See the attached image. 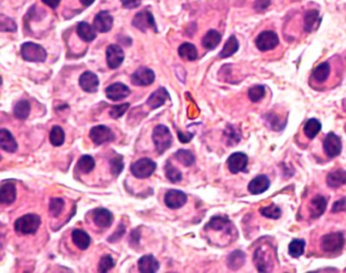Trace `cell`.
<instances>
[{
	"mask_svg": "<svg viewBox=\"0 0 346 273\" xmlns=\"http://www.w3.org/2000/svg\"><path fill=\"white\" fill-rule=\"evenodd\" d=\"M170 98V96L168 92L164 88H160L150 96L146 104L148 107H150V109L154 110L162 107Z\"/></svg>",
	"mask_w": 346,
	"mask_h": 273,
	"instance_id": "19",
	"label": "cell"
},
{
	"mask_svg": "<svg viewBox=\"0 0 346 273\" xmlns=\"http://www.w3.org/2000/svg\"><path fill=\"white\" fill-rule=\"evenodd\" d=\"M270 6V0H256L254 8L257 12H263Z\"/></svg>",
	"mask_w": 346,
	"mask_h": 273,
	"instance_id": "52",
	"label": "cell"
},
{
	"mask_svg": "<svg viewBox=\"0 0 346 273\" xmlns=\"http://www.w3.org/2000/svg\"><path fill=\"white\" fill-rule=\"evenodd\" d=\"M327 208V199L322 195H316L308 204L310 218H320Z\"/></svg>",
	"mask_w": 346,
	"mask_h": 273,
	"instance_id": "15",
	"label": "cell"
},
{
	"mask_svg": "<svg viewBox=\"0 0 346 273\" xmlns=\"http://www.w3.org/2000/svg\"><path fill=\"white\" fill-rule=\"evenodd\" d=\"M179 56L185 61H194L197 59L198 53L195 45L191 43H184L179 47Z\"/></svg>",
	"mask_w": 346,
	"mask_h": 273,
	"instance_id": "31",
	"label": "cell"
},
{
	"mask_svg": "<svg viewBox=\"0 0 346 273\" xmlns=\"http://www.w3.org/2000/svg\"><path fill=\"white\" fill-rule=\"evenodd\" d=\"M230 130L228 129L226 131V144L228 146H234V144H236L238 142H240V135L238 134V131L234 130V127L232 126H228Z\"/></svg>",
	"mask_w": 346,
	"mask_h": 273,
	"instance_id": "48",
	"label": "cell"
},
{
	"mask_svg": "<svg viewBox=\"0 0 346 273\" xmlns=\"http://www.w3.org/2000/svg\"><path fill=\"white\" fill-rule=\"evenodd\" d=\"M164 170H166V177L172 182V183H178L182 180L183 176L181 170L179 168H177L174 164L172 162H168L166 166H164Z\"/></svg>",
	"mask_w": 346,
	"mask_h": 273,
	"instance_id": "39",
	"label": "cell"
},
{
	"mask_svg": "<svg viewBox=\"0 0 346 273\" xmlns=\"http://www.w3.org/2000/svg\"><path fill=\"white\" fill-rule=\"evenodd\" d=\"M222 41V35L216 30H210L205 34V36L202 39V46L207 50H212L218 47L220 42Z\"/></svg>",
	"mask_w": 346,
	"mask_h": 273,
	"instance_id": "28",
	"label": "cell"
},
{
	"mask_svg": "<svg viewBox=\"0 0 346 273\" xmlns=\"http://www.w3.org/2000/svg\"><path fill=\"white\" fill-rule=\"evenodd\" d=\"M260 214L267 218L278 220L282 216V210L278 206H275V204H271L269 206L260 208Z\"/></svg>",
	"mask_w": 346,
	"mask_h": 273,
	"instance_id": "42",
	"label": "cell"
},
{
	"mask_svg": "<svg viewBox=\"0 0 346 273\" xmlns=\"http://www.w3.org/2000/svg\"><path fill=\"white\" fill-rule=\"evenodd\" d=\"M344 242L345 238L341 232H330L322 238L321 248L326 253H337L343 248Z\"/></svg>",
	"mask_w": 346,
	"mask_h": 273,
	"instance_id": "5",
	"label": "cell"
},
{
	"mask_svg": "<svg viewBox=\"0 0 346 273\" xmlns=\"http://www.w3.org/2000/svg\"><path fill=\"white\" fill-rule=\"evenodd\" d=\"M175 158L185 166H191L195 162V156L187 150H179L175 152Z\"/></svg>",
	"mask_w": 346,
	"mask_h": 273,
	"instance_id": "40",
	"label": "cell"
},
{
	"mask_svg": "<svg viewBox=\"0 0 346 273\" xmlns=\"http://www.w3.org/2000/svg\"><path fill=\"white\" fill-rule=\"evenodd\" d=\"M177 133H178V138H179V140H180V142L182 144L190 142L191 140L194 138V133H187V134H185V133H183L180 130H178Z\"/></svg>",
	"mask_w": 346,
	"mask_h": 273,
	"instance_id": "53",
	"label": "cell"
},
{
	"mask_svg": "<svg viewBox=\"0 0 346 273\" xmlns=\"http://www.w3.org/2000/svg\"><path fill=\"white\" fill-rule=\"evenodd\" d=\"M270 187V180L265 175H259L255 177L248 186V190L253 195H259L264 193Z\"/></svg>",
	"mask_w": 346,
	"mask_h": 273,
	"instance_id": "23",
	"label": "cell"
},
{
	"mask_svg": "<svg viewBox=\"0 0 346 273\" xmlns=\"http://www.w3.org/2000/svg\"><path fill=\"white\" fill-rule=\"evenodd\" d=\"M248 96H249V98L252 102H254V103H257V102L262 100L264 98V96H265V88H264V86L257 84V86H252L249 90V92H248Z\"/></svg>",
	"mask_w": 346,
	"mask_h": 273,
	"instance_id": "45",
	"label": "cell"
},
{
	"mask_svg": "<svg viewBox=\"0 0 346 273\" xmlns=\"http://www.w3.org/2000/svg\"><path fill=\"white\" fill-rule=\"evenodd\" d=\"M49 140L50 142L53 146H63L64 142H65V133L64 130L60 127V126H53L51 131H50V135H49Z\"/></svg>",
	"mask_w": 346,
	"mask_h": 273,
	"instance_id": "35",
	"label": "cell"
},
{
	"mask_svg": "<svg viewBox=\"0 0 346 273\" xmlns=\"http://www.w3.org/2000/svg\"><path fill=\"white\" fill-rule=\"evenodd\" d=\"M122 6L126 8H136L142 4V0H121Z\"/></svg>",
	"mask_w": 346,
	"mask_h": 273,
	"instance_id": "51",
	"label": "cell"
},
{
	"mask_svg": "<svg viewBox=\"0 0 346 273\" xmlns=\"http://www.w3.org/2000/svg\"><path fill=\"white\" fill-rule=\"evenodd\" d=\"M110 166H111V172L114 177H118L124 168V162H123V156L120 154L115 156L113 158L110 160Z\"/></svg>",
	"mask_w": 346,
	"mask_h": 273,
	"instance_id": "43",
	"label": "cell"
},
{
	"mask_svg": "<svg viewBox=\"0 0 346 273\" xmlns=\"http://www.w3.org/2000/svg\"><path fill=\"white\" fill-rule=\"evenodd\" d=\"M90 138L96 146H102L115 140V134L105 125H98L90 129Z\"/></svg>",
	"mask_w": 346,
	"mask_h": 273,
	"instance_id": "6",
	"label": "cell"
},
{
	"mask_svg": "<svg viewBox=\"0 0 346 273\" xmlns=\"http://www.w3.org/2000/svg\"><path fill=\"white\" fill-rule=\"evenodd\" d=\"M187 195L180 190L170 189L164 195V204L170 210H179L187 202Z\"/></svg>",
	"mask_w": 346,
	"mask_h": 273,
	"instance_id": "10",
	"label": "cell"
},
{
	"mask_svg": "<svg viewBox=\"0 0 346 273\" xmlns=\"http://www.w3.org/2000/svg\"><path fill=\"white\" fill-rule=\"evenodd\" d=\"M132 24H133L136 28L140 30H142V32H146V30H148V28H152V30H154V32H158V28H156V24L154 16H152V12H150V10H142L140 12L136 14L135 16H134V18H133Z\"/></svg>",
	"mask_w": 346,
	"mask_h": 273,
	"instance_id": "9",
	"label": "cell"
},
{
	"mask_svg": "<svg viewBox=\"0 0 346 273\" xmlns=\"http://www.w3.org/2000/svg\"><path fill=\"white\" fill-rule=\"evenodd\" d=\"M115 262L111 255H104L98 263V271L100 272H108L112 268H114Z\"/></svg>",
	"mask_w": 346,
	"mask_h": 273,
	"instance_id": "46",
	"label": "cell"
},
{
	"mask_svg": "<svg viewBox=\"0 0 346 273\" xmlns=\"http://www.w3.org/2000/svg\"><path fill=\"white\" fill-rule=\"evenodd\" d=\"M206 228H210L216 232L222 230V232H224L226 234H230L232 230V224L228 218L216 216H214L210 220L208 224L206 226Z\"/></svg>",
	"mask_w": 346,
	"mask_h": 273,
	"instance_id": "20",
	"label": "cell"
},
{
	"mask_svg": "<svg viewBox=\"0 0 346 273\" xmlns=\"http://www.w3.org/2000/svg\"><path fill=\"white\" fill-rule=\"evenodd\" d=\"M321 128H322V125L320 121L315 118H312L306 122L304 126V132L308 140H313L321 131Z\"/></svg>",
	"mask_w": 346,
	"mask_h": 273,
	"instance_id": "30",
	"label": "cell"
},
{
	"mask_svg": "<svg viewBox=\"0 0 346 273\" xmlns=\"http://www.w3.org/2000/svg\"><path fill=\"white\" fill-rule=\"evenodd\" d=\"M0 146L6 152H16L18 148V142L10 131L8 129L0 130Z\"/></svg>",
	"mask_w": 346,
	"mask_h": 273,
	"instance_id": "22",
	"label": "cell"
},
{
	"mask_svg": "<svg viewBox=\"0 0 346 273\" xmlns=\"http://www.w3.org/2000/svg\"><path fill=\"white\" fill-rule=\"evenodd\" d=\"M323 148H324L325 154L330 158H336L340 154L341 150H342V144H341L340 138L335 133L330 132L329 134L326 135V138H325L324 142H323Z\"/></svg>",
	"mask_w": 346,
	"mask_h": 273,
	"instance_id": "11",
	"label": "cell"
},
{
	"mask_svg": "<svg viewBox=\"0 0 346 273\" xmlns=\"http://www.w3.org/2000/svg\"><path fill=\"white\" fill-rule=\"evenodd\" d=\"M96 28L94 26H90V24L86 22H82L78 24V37L84 41V42H92L96 39Z\"/></svg>",
	"mask_w": 346,
	"mask_h": 273,
	"instance_id": "27",
	"label": "cell"
},
{
	"mask_svg": "<svg viewBox=\"0 0 346 273\" xmlns=\"http://www.w3.org/2000/svg\"><path fill=\"white\" fill-rule=\"evenodd\" d=\"M98 78L94 72H86L80 78V86L86 92H96L98 88Z\"/></svg>",
	"mask_w": 346,
	"mask_h": 273,
	"instance_id": "17",
	"label": "cell"
},
{
	"mask_svg": "<svg viewBox=\"0 0 346 273\" xmlns=\"http://www.w3.org/2000/svg\"><path fill=\"white\" fill-rule=\"evenodd\" d=\"M130 94L129 88L122 84V82H116L111 86H109L106 88V96L108 98L114 102H118L120 100H123L127 98Z\"/></svg>",
	"mask_w": 346,
	"mask_h": 273,
	"instance_id": "16",
	"label": "cell"
},
{
	"mask_svg": "<svg viewBox=\"0 0 346 273\" xmlns=\"http://www.w3.org/2000/svg\"><path fill=\"white\" fill-rule=\"evenodd\" d=\"M156 80V74L152 70L146 67L142 66L132 74L131 82L132 84L136 86H150Z\"/></svg>",
	"mask_w": 346,
	"mask_h": 273,
	"instance_id": "8",
	"label": "cell"
},
{
	"mask_svg": "<svg viewBox=\"0 0 346 273\" xmlns=\"http://www.w3.org/2000/svg\"><path fill=\"white\" fill-rule=\"evenodd\" d=\"M306 242L302 238H294L288 245V253L294 258H298L304 253Z\"/></svg>",
	"mask_w": 346,
	"mask_h": 273,
	"instance_id": "38",
	"label": "cell"
},
{
	"mask_svg": "<svg viewBox=\"0 0 346 273\" xmlns=\"http://www.w3.org/2000/svg\"><path fill=\"white\" fill-rule=\"evenodd\" d=\"M64 208V200L62 198H52L49 203V212L54 216H60Z\"/></svg>",
	"mask_w": 346,
	"mask_h": 273,
	"instance_id": "44",
	"label": "cell"
},
{
	"mask_svg": "<svg viewBox=\"0 0 346 273\" xmlns=\"http://www.w3.org/2000/svg\"><path fill=\"white\" fill-rule=\"evenodd\" d=\"M20 53L22 58L28 62H44L47 58L46 50L41 45L32 42L22 44Z\"/></svg>",
	"mask_w": 346,
	"mask_h": 273,
	"instance_id": "4",
	"label": "cell"
},
{
	"mask_svg": "<svg viewBox=\"0 0 346 273\" xmlns=\"http://www.w3.org/2000/svg\"><path fill=\"white\" fill-rule=\"evenodd\" d=\"M245 263V254L242 251L232 252L228 258V266L232 270H238Z\"/></svg>",
	"mask_w": 346,
	"mask_h": 273,
	"instance_id": "36",
	"label": "cell"
},
{
	"mask_svg": "<svg viewBox=\"0 0 346 273\" xmlns=\"http://www.w3.org/2000/svg\"><path fill=\"white\" fill-rule=\"evenodd\" d=\"M130 107V104L129 103H125V104H122V105H118V106H113L109 112L110 116L114 119H119L121 118L125 113L126 111L128 110V108Z\"/></svg>",
	"mask_w": 346,
	"mask_h": 273,
	"instance_id": "47",
	"label": "cell"
},
{
	"mask_svg": "<svg viewBox=\"0 0 346 273\" xmlns=\"http://www.w3.org/2000/svg\"><path fill=\"white\" fill-rule=\"evenodd\" d=\"M41 224V218L37 214H26L18 218L14 222L16 232L22 234H36Z\"/></svg>",
	"mask_w": 346,
	"mask_h": 273,
	"instance_id": "2",
	"label": "cell"
},
{
	"mask_svg": "<svg viewBox=\"0 0 346 273\" xmlns=\"http://www.w3.org/2000/svg\"><path fill=\"white\" fill-rule=\"evenodd\" d=\"M152 140L156 152L162 154L166 152L172 142V136L170 129L164 125H158L152 132Z\"/></svg>",
	"mask_w": 346,
	"mask_h": 273,
	"instance_id": "1",
	"label": "cell"
},
{
	"mask_svg": "<svg viewBox=\"0 0 346 273\" xmlns=\"http://www.w3.org/2000/svg\"><path fill=\"white\" fill-rule=\"evenodd\" d=\"M254 260H255V265L258 268V270L260 272H267L269 271V266L268 264L270 263V261H266L267 260V256L266 253L262 251L261 248H259L256 252H255V256H254Z\"/></svg>",
	"mask_w": 346,
	"mask_h": 273,
	"instance_id": "41",
	"label": "cell"
},
{
	"mask_svg": "<svg viewBox=\"0 0 346 273\" xmlns=\"http://www.w3.org/2000/svg\"><path fill=\"white\" fill-rule=\"evenodd\" d=\"M114 18L109 12H98L94 20V26L98 32H107L111 30L113 26Z\"/></svg>",
	"mask_w": 346,
	"mask_h": 273,
	"instance_id": "14",
	"label": "cell"
},
{
	"mask_svg": "<svg viewBox=\"0 0 346 273\" xmlns=\"http://www.w3.org/2000/svg\"><path fill=\"white\" fill-rule=\"evenodd\" d=\"M238 42L236 38V36H230L228 38V40L226 41V43L224 44L222 50L220 51V58H228V57H230L232 56L238 50Z\"/></svg>",
	"mask_w": 346,
	"mask_h": 273,
	"instance_id": "34",
	"label": "cell"
},
{
	"mask_svg": "<svg viewBox=\"0 0 346 273\" xmlns=\"http://www.w3.org/2000/svg\"><path fill=\"white\" fill-rule=\"evenodd\" d=\"M16 199V187L14 183L8 182L2 186L0 189V202L2 204H12Z\"/></svg>",
	"mask_w": 346,
	"mask_h": 273,
	"instance_id": "25",
	"label": "cell"
},
{
	"mask_svg": "<svg viewBox=\"0 0 346 273\" xmlns=\"http://www.w3.org/2000/svg\"><path fill=\"white\" fill-rule=\"evenodd\" d=\"M321 22V18L317 10H310L304 14V28L306 32H312L318 28Z\"/></svg>",
	"mask_w": 346,
	"mask_h": 273,
	"instance_id": "24",
	"label": "cell"
},
{
	"mask_svg": "<svg viewBox=\"0 0 346 273\" xmlns=\"http://www.w3.org/2000/svg\"><path fill=\"white\" fill-rule=\"evenodd\" d=\"M346 208V200L345 199H340L339 201H336L333 206L332 212H343Z\"/></svg>",
	"mask_w": 346,
	"mask_h": 273,
	"instance_id": "54",
	"label": "cell"
},
{
	"mask_svg": "<svg viewBox=\"0 0 346 273\" xmlns=\"http://www.w3.org/2000/svg\"><path fill=\"white\" fill-rule=\"evenodd\" d=\"M131 173L137 179L150 178L156 170V164L148 158L136 160L131 164Z\"/></svg>",
	"mask_w": 346,
	"mask_h": 273,
	"instance_id": "3",
	"label": "cell"
},
{
	"mask_svg": "<svg viewBox=\"0 0 346 273\" xmlns=\"http://www.w3.org/2000/svg\"><path fill=\"white\" fill-rule=\"evenodd\" d=\"M160 269V262L152 255H144L138 260V270L142 273H154Z\"/></svg>",
	"mask_w": 346,
	"mask_h": 273,
	"instance_id": "21",
	"label": "cell"
},
{
	"mask_svg": "<svg viewBox=\"0 0 346 273\" xmlns=\"http://www.w3.org/2000/svg\"><path fill=\"white\" fill-rule=\"evenodd\" d=\"M94 0H80V2L84 6H90L94 4Z\"/></svg>",
	"mask_w": 346,
	"mask_h": 273,
	"instance_id": "56",
	"label": "cell"
},
{
	"mask_svg": "<svg viewBox=\"0 0 346 273\" xmlns=\"http://www.w3.org/2000/svg\"><path fill=\"white\" fill-rule=\"evenodd\" d=\"M92 220L98 228H107L111 226L114 216L112 212L106 208H98L92 212Z\"/></svg>",
	"mask_w": 346,
	"mask_h": 273,
	"instance_id": "18",
	"label": "cell"
},
{
	"mask_svg": "<svg viewBox=\"0 0 346 273\" xmlns=\"http://www.w3.org/2000/svg\"><path fill=\"white\" fill-rule=\"evenodd\" d=\"M42 2L51 8H56L60 4L61 0H42Z\"/></svg>",
	"mask_w": 346,
	"mask_h": 273,
	"instance_id": "55",
	"label": "cell"
},
{
	"mask_svg": "<svg viewBox=\"0 0 346 273\" xmlns=\"http://www.w3.org/2000/svg\"><path fill=\"white\" fill-rule=\"evenodd\" d=\"M72 238L74 244L80 250H86L92 243L88 234L80 228H76L72 230Z\"/></svg>",
	"mask_w": 346,
	"mask_h": 273,
	"instance_id": "26",
	"label": "cell"
},
{
	"mask_svg": "<svg viewBox=\"0 0 346 273\" xmlns=\"http://www.w3.org/2000/svg\"><path fill=\"white\" fill-rule=\"evenodd\" d=\"M346 183V170H337L327 176V185L333 189L339 188Z\"/></svg>",
	"mask_w": 346,
	"mask_h": 273,
	"instance_id": "29",
	"label": "cell"
},
{
	"mask_svg": "<svg viewBox=\"0 0 346 273\" xmlns=\"http://www.w3.org/2000/svg\"><path fill=\"white\" fill-rule=\"evenodd\" d=\"M248 156L243 152H234L228 158V166L230 172L238 174L240 172H245L248 166Z\"/></svg>",
	"mask_w": 346,
	"mask_h": 273,
	"instance_id": "12",
	"label": "cell"
},
{
	"mask_svg": "<svg viewBox=\"0 0 346 273\" xmlns=\"http://www.w3.org/2000/svg\"><path fill=\"white\" fill-rule=\"evenodd\" d=\"M106 58L107 64L111 70H117L124 61V52L120 46L112 44L107 48Z\"/></svg>",
	"mask_w": 346,
	"mask_h": 273,
	"instance_id": "13",
	"label": "cell"
},
{
	"mask_svg": "<svg viewBox=\"0 0 346 273\" xmlns=\"http://www.w3.org/2000/svg\"><path fill=\"white\" fill-rule=\"evenodd\" d=\"M125 230H126L125 226H124L123 224H120L119 226L117 228L116 232L108 238V241H109V242H112V243H113V242H118V241L120 240V238L124 236Z\"/></svg>",
	"mask_w": 346,
	"mask_h": 273,
	"instance_id": "50",
	"label": "cell"
},
{
	"mask_svg": "<svg viewBox=\"0 0 346 273\" xmlns=\"http://www.w3.org/2000/svg\"><path fill=\"white\" fill-rule=\"evenodd\" d=\"M256 46L261 52H267L273 50L280 44L278 34L272 30H264L256 38Z\"/></svg>",
	"mask_w": 346,
	"mask_h": 273,
	"instance_id": "7",
	"label": "cell"
},
{
	"mask_svg": "<svg viewBox=\"0 0 346 273\" xmlns=\"http://www.w3.org/2000/svg\"><path fill=\"white\" fill-rule=\"evenodd\" d=\"M30 105L28 102L26 100L18 102L16 105L14 106V116L20 120L26 119L30 115Z\"/></svg>",
	"mask_w": 346,
	"mask_h": 273,
	"instance_id": "37",
	"label": "cell"
},
{
	"mask_svg": "<svg viewBox=\"0 0 346 273\" xmlns=\"http://www.w3.org/2000/svg\"><path fill=\"white\" fill-rule=\"evenodd\" d=\"M12 22H14V20L2 16V18H0V30H2V32H4V30H6V32L16 30V26H10V24H12Z\"/></svg>",
	"mask_w": 346,
	"mask_h": 273,
	"instance_id": "49",
	"label": "cell"
},
{
	"mask_svg": "<svg viewBox=\"0 0 346 273\" xmlns=\"http://www.w3.org/2000/svg\"><path fill=\"white\" fill-rule=\"evenodd\" d=\"M94 166H96V162L94 158L92 156L84 154L78 160L76 164V170H80V172L82 174H90L94 168Z\"/></svg>",
	"mask_w": 346,
	"mask_h": 273,
	"instance_id": "33",
	"label": "cell"
},
{
	"mask_svg": "<svg viewBox=\"0 0 346 273\" xmlns=\"http://www.w3.org/2000/svg\"><path fill=\"white\" fill-rule=\"evenodd\" d=\"M330 74V64L329 62H323L319 64L313 70V78L317 82H324L328 80Z\"/></svg>",
	"mask_w": 346,
	"mask_h": 273,
	"instance_id": "32",
	"label": "cell"
}]
</instances>
